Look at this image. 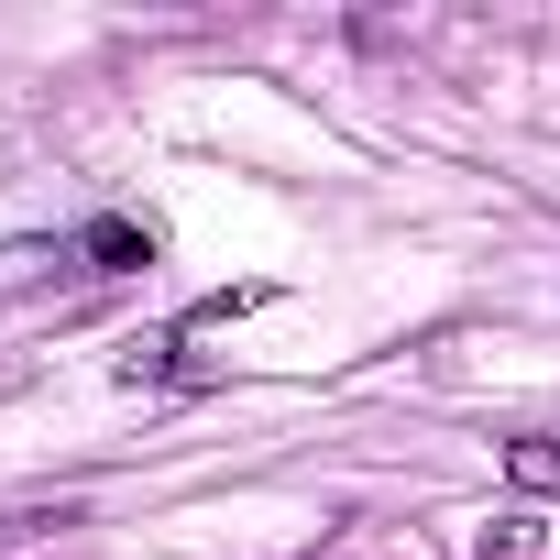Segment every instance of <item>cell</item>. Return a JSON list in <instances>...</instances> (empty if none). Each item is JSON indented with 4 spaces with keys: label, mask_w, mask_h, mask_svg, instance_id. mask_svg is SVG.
<instances>
[{
    "label": "cell",
    "mask_w": 560,
    "mask_h": 560,
    "mask_svg": "<svg viewBox=\"0 0 560 560\" xmlns=\"http://www.w3.org/2000/svg\"><path fill=\"white\" fill-rule=\"evenodd\" d=\"M78 253H89V275H143V264H154V231H143V220H89Z\"/></svg>",
    "instance_id": "6da1fadb"
},
{
    "label": "cell",
    "mask_w": 560,
    "mask_h": 560,
    "mask_svg": "<svg viewBox=\"0 0 560 560\" xmlns=\"http://www.w3.org/2000/svg\"><path fill=\"white\" fill-rule=\"evenodd\" d=\"M67 527H89V505H78V494H56V505H0V560L34 549V538H67Z\"/></svg>",
    "instance_id": "7a4b0ae2"
},
{
    "label": "cell",
    "mask_w": 560,
    "mask_h": 560,
    "mask_svg": "<svg viewBox=\"0 0 560 560\" xmlns=\"http://www.w3.org/2000/svg\"><path fill=\"white\" fill-rule=\"evenodd\" d=\"M505 483H516V494H560V440H538V429L505 440Z\"/></svg>",
    "instance_id": "3957f363"
},
{
    "label": "cell",
    "mask_w": 560,
    "mask_h": 560,
    "mask_svg": "<svg viewBox=\"0 0 560 560\" xmlns=\"http://www.w3.org/2000/svg\"><path fill=\"white\" fill-rule=\"evenodd\" d=\"M472 560H538V516H494L472 538Z\"/></svg>",
    "instance_id": "277c9868"
}]
</instances>
